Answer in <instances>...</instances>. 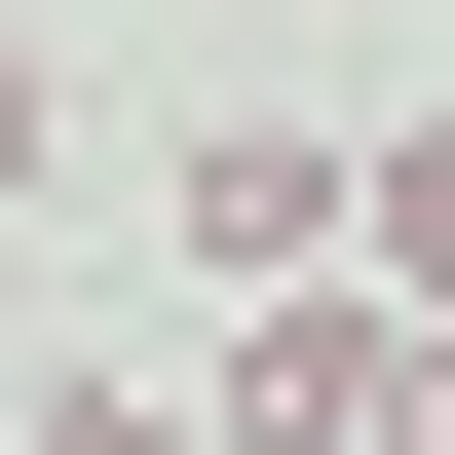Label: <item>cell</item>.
I'll use <instances>...</instances> for the list:
<instances>
[{
	"instance_id": "obj_1",
	"label": "cell",
	"mask_w": 455,
	"mask_h": 455,
	"mask_svg": "<svg viewBox=\"0 0 455 455\" xmlns=\"http://www.w3.org/2000/svg\"><path fill=\"white\" fill-rule=\"evenodd\" d=\"M190 455H455V304H379V266H304V304H228Z\"/></svg>"
},
{
	"instance_id": "obj_2",
	"label": "cell",
	"mask_w": 455,
	"mask_h": 455,
	"mask_svg": "<svg viewBox=\"0 0 455 455\" xmlns=\"http://www.w3.org/2000/svg\"><path fill=\"white\" fill-rule=\"evenodd\" d=\"M304 266H341V152L228 114V152H190V304H304Z\"/></svg>"
},
{
	"instance_id": "obj_3",
	"label": "cell",
	"mask_w": 455,
	"mask_h": 455,
	"mask_svg": "<svg viewBox=\"0 0 455 455\" xmlns=\"http://www.w3.org/2000/svg\"><path fill=\"white\" fill-rule=\"evenodd\" d=\"M341 266H379V304H455V152H379V190H341Z\"/></svg>"
},
{
	"instance_id": "obj_4",
	"label": "cell",
	"mask_w": 455,
	"mask_h": 455,
	"mask_svg": "<svg viewBox=\"0 0 455 455\" xmlns=\"http://www.w3.org/2000/svg\"><path fill=\"white\" fill-rule=\"evenodd\" d=\"M0 455H190V379H38V418H0Z\"/></svg>"
},
{
	"instance_id": "obj_5",
	"label": "cell",
	"mask_w": 455,
	"mask_h": 455,
	"mask_svg": "<svg viewBox=\"0 0 455 455\" xmlns=\"http://www.w3.org/2000/svg\"><path fill=\"white\" fill-rule=\"evenodd\" d=\"M0 190H38V38H0Z\"/></svg>"
}]
</instances>
